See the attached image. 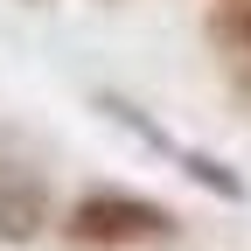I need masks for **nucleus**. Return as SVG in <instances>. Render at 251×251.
<instances>
[{"label": "nucleus", "mask_w": 251, "mask_h": 251, "mask_svg": "<svg viewBox=\"0 0 251 251\" xmlns=\"http://www.w3.org/2000/svg\"><path fill=\"white\" fill-rule=\"evenodd\" d=\"M63 237L77 251H147V244H175L181 216L153 196H133V188H84V196L63 209Z\"/></svg>", "instance_id": "f257e3e1"}, {"label": "nucleus", "mask_w": 251, "mask_h": 251, "mask_svg": "<svg viewBox=\"0 0 251 251\" xmlns=\"http://www.w3.org/2000/svg\"><path fill=\"white\" fill-rule=\"evenodd\" d=\"M98 112H112L119 126H126V133H133L140 147H153V153H168V161L188 175V181H202L209 188V196H224V202H244V181L224 168V161H216V153H202V147H188V140H175V133H161V126H153L133 98H119V91H98Z\"/></svg>", "instance_id": "f03ea898"}, {"label": "nucleus", "mask_w": 251, "mask_h": 251, "mask_svg": "<svg viewBox=\"0 0 251 251\" xmlns=\"http://www.w3.org/2000/svg\"><path fill=\"white\" fill-rule=\"evenodd\" d=\"M49 224H63L49 202V181L21 161H0V244H35Z\"/></svg>", "instance_id": "7ed1b4c3"}, {"label": "nucleus", "mask_w": 251, "mask_h": 251, "mask_svg": "<svg viewBox=\"0 0 251 251\" xmlns=\"http://www.w3.org/2000/svg\"><path fill=\"white\" fill-rule=\"evenodd\" d=\"M209 49L224 56V70L251 91V0H224L209 14Z\"/></svg>", "instance_id": "20e7f679"}, {"label": "nucleus", "mask_w": 251, "mask_h": 251, "mask_svg": "<svg viewBox=\"0 0 251 251\" xmlns=\"http://www.w3.org/2000/svg\"><path fill=\"white\" fill-rule=\"evenodd\" d=\"M28 7H35V0H28Z\"/></svg>", "instance_id": "39448f33"}]
</instances>
